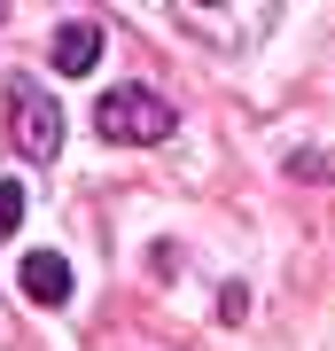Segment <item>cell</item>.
Listing matches in <instances>:
<instances>
[{
    "label": "cell",
    "instance_id": "obj_1",
    "mask_svg": "<svg viewBox=\"0 0 335 351\" xmlns=\"http://www.w3.org/2000/svg\"><path fill=\"white\" fill-rule=\"evenodd\" d=\"M172 16L187 32L203 39V47H258L265 32H273V16H281V0H172Z\"/></svg>",
    "mask_w": 335,
    "mask_h": 351
},
{
    "label": "cell",
    "instance_id": "obj_2",
    "mask_svg": "<svg viewBox=\"0 0 335 351\" xmlns=\"http://www.w3.org/2000/svg\"><path fill=\"white\" fill-rule=\"evenodd\" d=\"M94 133L117 141V149H149V141L172 133V101L149 94V86H110L94 101Z\"/></svg>",
    "mask_w": 335,
    "mask_h": 351
},
{
    "label": "cell",
    "instance_id": "obj_3",
    "mask_svg": "<svg viewBox=\"0 0 335 351\" xmlns=\"http://www.w3.org/2000/svg\"><path fill=\"white\" fill-rule=\"evenodd\" d=\"M8 141H16V156H32V164H47L62 149V110L47 101L39 78H16L8 86Z\"/></svg>",
    "mask_w": 335,
    "mask_h": 351
},
{
    "label": "cell",
    "instance_id": "obj_4",
    "mask_svg": "<svg viewBox=\"0 0 335 351\" xmlns=\"http://www.w3.org/2000/svg\"><path fill=\"white\" fill-rule=\"evenodd\" d=\"M101 63V24H62L55 32V71L62 78H86Z\"/></svg>",
    "mask_w": 335,
    "mask_h": 351
},
{
    "label": "cell",
    "instance_id": "obj_5",
    "mask_svg": "<svg viewBox=\"0 0 335 351\" xmlns=\"http://www.w3.org/2000/svg\"><path fill=\"white\" fill-rule=\"evenodd\" d=\"M24 297H32V304H62V297H71V258L32 250V258H24Z\"/></svg>",
    "mask_w": 335,
    "mask_h": 351
},
{
    "label": "cell",
    "instance_id": "obj_6",
    "mask_svg": "<svg viewBox=\"0 0 335 351\" xmlns=\"http://www.w3.org/2000/svg\"><path fill=\"white\" fill-rule=\"evenodd\" d=\"M16 226H24V188H16V180H0V242H8Z\"/></svg>",
    "mask_w": 335,
    "mask_h": 351
}]
</instances>
